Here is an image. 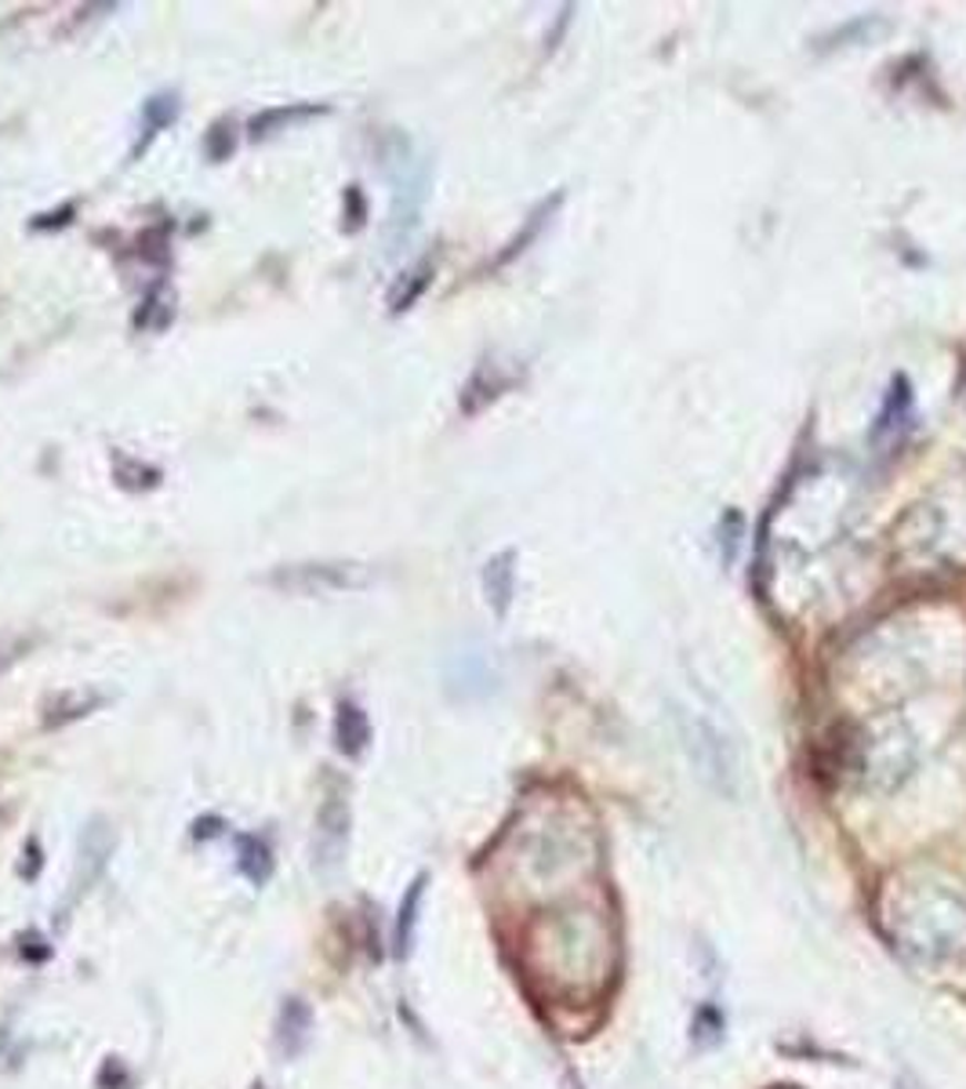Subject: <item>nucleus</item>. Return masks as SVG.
Listing matches in <instances>:
<instances>
[{
	"mask_svg": "<svg viewBox=\"0 0 966 1089\" xmlns=\"http://www.w3.org/2000/svg\"><path fill=\"white\" fill-rule=\"evenodd\" d=\"M880 923L908 959L945 966L966 955V894L942 875H901L883 890Z\"/></svg>",
	"mask_w": 966,
	"mask_h": 1089,
	"instance_id": "nucleus-1",
	"label": "nucleus"
},
{
	"mask_svg": "<svg viewBox=\"0 0 966 1089\" xmlns=\"http://www.w3.org/2000/svg\"><path fill=\"white\" fill-rule=\"evenodd\" d=\"M680 730H684L690 763L698 767L701 778L709 781L716 792L738 795L741 752H738V741L730 738V730H723L709 712H701V708H680Z\"/></svg>",
	"mask_w": 966,
	"mask_h": 1089,
	"instance_id": "nucleus-2",
	"label": "nucleus"
},
{
	"mask_svg": "<svg viewBox=\"0 0 966 1089\" xmlns=\"http://www.w3.org/2000/svg\"><path fill=\"white\" fill-rule=\"evenodd\" d=\"M277 588L302 596H323V593H349V588L368 585V574L357 571V563H302V567H287L269 577Z\"/></svg>",
	"mask_w": 966,
	"mask_h": 1089,
	"instance_id": "nucleus-3",
	"label": "nucleus"
},
{
	"mask_svg": "<svg viewBox=\"0 0 966 1089\" xmlns=\"http://www.w3.org/2000/svg\"><path fill=\"white\" fill-rule=\"evenodd\" d=\"M483 596H487L491 610L505 618L508 607H513V596H516V553L505 548V553L491 556L487 567H483Z\"/></svg>",
	"mask_w": 966,
	"mask_h": 1089,
	"instance_id": "nucleus-4",
	"label": "nucleus"
},
{
	"mask_svg": "<svg viewBox=\"0 0 966 1089\" xmlns=\"http://www.w3.org/2000/svg\"><path fill=\"white\" fill-rule=\"evenodd\" d=\"M335 741H338V752L357 759L363 756V748L371 741V723L363 716V708H357L352 701L338 705V716H335Z\"/></svg>",
	"mask_w": 966,
	"mask_h": 1089,
	"instance_id": "nucleus-5",
	"label": "nucleus"
},
{
	"mask_svg": "<svg viewBox=\"0 0 966 1089\" xmlns=\"http://www.w3.org/2000/svg\"><path fill=\"white\" fill-rule=\"evenodd\" d=\"M346 824H349V813H346V807L331 795L328 803H323V810H320V854H323L320 864H323V869H331V864H338V857H342V846H346Z\"/></svg>",
	"mask_w": 966,
	"mask_h": 1089,
	"instance_id": "nucleus-6",
	"label": "nucleus"
},
{
	"mask_svg": "<svg viewBox=\"0 0 966 1089\" xmlns=\"http://www.w3.org/2000/svg\"><path fill=\"white\" fill-rule=\"evenodd\" d=\"M320 113H328V106H277V110H266V113L251 116L247 135H251L255 142L269 138L273 131H284V127H291L298 121H309V116H320Z\"/></svg>",
	"mask_w": 966,
	"mask_h": 1089,
	"instance_id": "nucleus-7",
	"label": "nucleus"
},
{
	"mask_svg": "<svg viewBox=\"0 0 966 1089\" xmlns=\"http://www.w3.org/2000/svg\"><path fill=\"white\" fill-rule=\"evenodd\" d=\"M908 411H912V386L905 382V378H894V386L883 400V411L876 418V436H891V432L905 429Z\"/></svg>",
	"mask_w": 966,
	"mask_h": 1089,
	"instance_id": "nucleus-8",
	"label": "nucleus"
},
{
	"mask_svg": "<svg viewBox=\"0 0 966 1089\" xmlns=\"http://www.w3.org/2000/svg\"><path fill=\"white\" fill-rule=\"evenodd\" d=\"M422 894H425V875H418L411 890H408V897H403L400 904V918H397V955L403 959V955L411 952V937H414V923H418V904H422Z\"/></svg>",
	"mask_w": 966,
	"mask_h": 1089,
	"instance_id": "nucleus-9",
	"label": "nucleus"
},
{
	"mask_svg": "<svg viewBox=\"0 0 966 1089\" xmlns=\"http://www.w3.org/2000/svg\"><path fill=\"white\" fill-rule=\"evenodd\" d=\"M175 116H178V99H175V95H153V99L146 102V106H142V131H146V138L138 142L135 153H138V150H146V146H150V138H153V135H161V131H164L167 124H172Z\"/></svg>",
	"mask_w": 966,
	"mask_h": 1089,
	"instance_id": "nucleus-10",
	"label": "nucleus"
},
{
	"mask_svg": "<svg viewBox=\"0 0 966 1089\" xmlns=\"http://www.w3.org/2000/svg\"><path fill=\"white\" fill-rule=\"evenodd\" d=\"M237 850H240V861H237V864H240V872H244L247 879H251L255 886H263L266 879H269V872H273L269 850H266L263 843H258L255 835H240V839H237Z\"/></svg>",
	"mask_w": 966,
	"mask_h": 1089,
	"instance_id": "nucleus-11",
	"label": "nucleus"
},
{
	"mask_svg": "<svg viewBox=\"0 0 966 1089\" xmlns=\"http://www.w3.org/2000/svg\"><path fill=\"white\" fill-rule=\"evenodd\" d=\"M429 280H433V261H422V266H418L414 273H408V277H403V284L397 287L393 295H389V309H393V312L411 309L414 301L425 295Z\"/></svg>",
	"mask_w": 966,
	"mask_h": 1089,
	"instance_id": "nucleus-12",
	"label": "nucleus"
},
{
	"mask_svg": "<svg viewBox=\"0 0 966 1089\" xmlns=\"http://www.w3.org/2000/svg\"><path fill=\"white\" fill-rule=\"evenodd\" d=\"M233 150H237V135H233V124H215L204 138V153L207 161H229Z\"/></svg>",
	"mask_w": 966,
	"mask_h": 1089,
	"instance_id": "nucleus-13",
	"label": "nucleus"
},
{
	"mask_svg": "<svg viewBox=\"0 0 966 1089\" xmlns=\"http://www.w3.org/2000/svg\"><path fill=\"white\" fill-rule=\"evenodd\" d=\"M559 201H564V196H553V201H549V204H542V207H538V212H534V218H531V222H527V226H524V233H520V236H516V240H513V244H508V251H505V255H502L499 261H508V258H516L520 251H524V244H527V240H534V236H538V229L545 226V215H549V212H553V207H556Z\"/></svg>",
	"mask_w": 966,
	"mask_h": 1089,
	"instance_id": "nucleus-14",
	"label": "nucleus"
},
{
	"mask_svg": "<svg viewBox=\"0 0 966 1089\" xmlns=\"http://www.w3.org/2000/svg\"><path fill=\"white\" fill-rule=\"evenodd\" d=\"M346 229L349 233H357L360 226H363V218H368V204H363V193H360V186H349L346 189Z\"/></svg>",
	"mask_w": 966,
	"mask_h": 1089,
	"instance_id": "nucleus-15",
	"label": "nucleus"
},
{
	"mask_svg": "<svg viewBox=\"0 0 966 1089\" xmlns=\"http://www.w3.org/2000/svg\"><path fill=\"white\" fill-rule=\"evenodd\" d=\"M73 218V204L62 207L59 215H37L33 218V229H51V226H66V222Z\"/></svg>",
	"mask_w": 966,
	"mask_h": 1089,
	"instance_id": "nucleus-16",
	"label": "nucleus"
}]
</instances>
